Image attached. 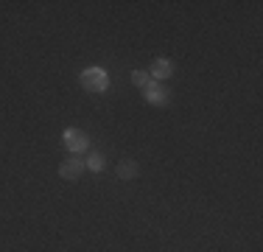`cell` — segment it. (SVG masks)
I'll return each instance as SVG.
<instances>
[{
	"instance_id": "6da1fadb",
	"label": "cell",
	"mask_w": 263,
	"mask_h": 252,
	"mask_svg": "<svg viewBox=\"0 0 263 252\" xmlns=\"http://www.w3.org/2000/svg\"><path fill=\"white\" fill-rule=\"evenodd\" d=\"M79 81H81V87H84L87 93H106L109 90V73H106L104 67H98V65L84 67V70L79 73Z\"/></svg>"
},
{
	"instance_id": "7a4b0ae2",
	"label": "cell",
	"mask_w": 263,
	"mask_h": 252,
	"mask_svg": "<svg viewBox=\"0 0 263 252\" xmlns=\"http://www.w3.org/2000/svg\"><path fill=\"white\" fill-rule=\"evenodd\" d=\"M62 143H65V149L70 151V154H81V151L90 149V135H87L84 129L67 126V129L62 132Z\"/></svg>"
},
{
	"instance_id": "3957f363",
	"label": "cell",
	"mask_w": 263,
	"mask_h": 252,
	"mask_svg": "<svg viewBox=\"0 0 263 252\" xmlns=\"http://www.w3.org/2000/svg\"><path fill=\"white\" fill-rule=\"evenodd\" d=\"M87 171V166H84V160L81 157H67V160H62L59 163V176L65 182H76V179H81V174Z\"/></svg>"
},
{
	"instance_id": "277c9868",
	"label": "cell",
	"mask_w": 263,
	"mask_h": 252,
	"mask_svg": "<svg viewBox=\"0 0 263 252\" xmlns=\"http://www.w3.org/2000/svg\"><path fill=\"white\" fill-rule=\"evenodd\" d=\"M143 96H146L148 104H154V106H165L168 101H171V90L168 87H162L160 81H152V84L143 90Z\"/></svg>"
},
{
	"instance_id": "5b68a950",
	"label": "cell",
	"mask_w": 263,
	"mask_h": 252,
	"mask_svg": "<svg viewBox=\"0 0 263 252\" xmlns=\"http://www.w3.org/2000/svg\"><path fill=\"white\" fill-rule=\"evenodd\" d=\"M148 76H152L154 81H165L174 76V62L165 59V56H160V59L152 62V67H148Z\"/></svg>"
},
{
	"instance_id": "8992f818",
	"label": "cell",
	"mask_w": 263,
	"mask_h": 252,
	"mask_svg": "<svg viewBox=\"0 0 263 252\" xmlns=\"http://www.w3.org/2000/svg\"><path fill=\"white\" fill-rule=\"evenodd\" d=\"M115 174H118V179H123V182H129V179H135L137 174H140V166H137L135 160H121L118 163V168H115Z\"/></svg>"
},
{
	"instance_id": "52a82bcc",
	"label": "cell",
	"mask_w": 263,
	"mask_h": 252,
	"mask_svg": "<svg viewBox=\"0 0 263 252\" xmlns=\"http://www.w3.org/2000/svg\"><path fill=\"white\" fill-rule=\"evenodd\" d=\"M84 166L90 168V171H96V174H98V171H104V168H106V160H104L101 151H92V154L84 160Z\"/></svg>"
},
{
	"instance_id": "ba28073f",
	"label": "cell",
	"mask_w": 263,
	"mask_h": 252,
	"mask_svg": "<svg viewBox=\"0 0 263 252\" xmlns=\"http://www.w3.org/2000/svg\"><path fill=\"white\" fill-rule=\"evenodd\" d=\"M152 81H154V79L148 76V70H135V73H132V84H135L137 90H146Z\"/></svg>"
}]
</instances>
